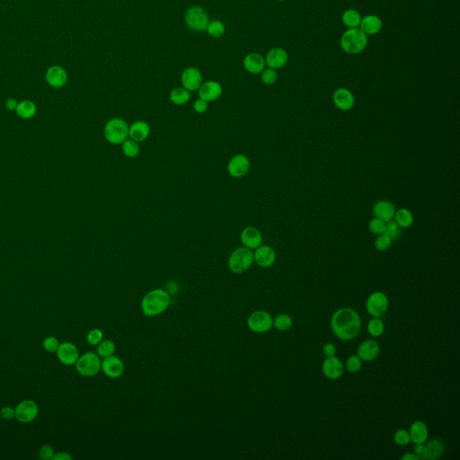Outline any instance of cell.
Returning a JSON list of instances; mask_svg holds the SVG:
<instances>
[{"mask_svg": "<svg viewBox=\"0 0 460 460\" xmlns=\"http://www.w3.org/2000/svg\"><path fill=\"white\" fill-rule=\"evenodd\" d=\"M331 327L337 338L350 341L361 333L362 321L356 311L351 308H341L332 316Z\"/></svg>", "mask_w": 460, "mask_h": 460, "instance_id": "obj_1", "label": "cell"}, {"mask_svg": "<svg viewBox=\"0 0 460 460\" xmlns=\"http://www.w3.org/2000/svg\"><path fill=\"white\" fill-rule=\"evenodd\" d=\"M171 302V297L162 289H155L148 292L142 299L141 309L146 316L152 317L164 313Z\"/></svg>", "mask_w": 460, "mask_h": 460, "instance_id": "obj_2", "label": "cell"}, {"mask_svg": "<svg viewBox=\"0 0 460 460\" xmlns=\"http://www.w3.org/2000/svg\"><path fill=\"white\" fill-rule=\"evenodd\" d=\"M368 41V36L360 27L350 28L342 36L341 47L348 54H358L365 50Z\"/></svg>", "mask_w": 460, "mask_h": 460, "instance_id": "obj_3", "label": "cell"}, {"mask_svg": "<svg viewBox=\"0 0 460 460\" xmlns=\"http://www.w3.org/2000/svg\"><path fill=\"white\" fill-rule=\"evenodd\" d=\"M254 263V252L249 248L242 246L231 253L228 258V266L233 273L241 274L252 267Z\"/></svg>", "mask_w": 460, "mask_h": 460, "instance_id": "obj_4", "label": "cell"}, {"mask_svg": "<svg viewBox=\"0 0 460 460\" xmlns=\"http://www.w3.org/2000/svg\"><path fill=\"white\" fill-rule=\"evenodd\" d=\"M129 124L122 118H113L107 122L103 135L107 141L113 145L122 144L129 138Z\"/></svg>", "mask_w": 460, "mask_h": 460, "instance_id": "obj_5", "label": "cell"}, {"mask_svg": "<svg viewBox=\"0 0 460 460\" xmlns=\"http://www.w3.org/2000/svg\"><path fill=\"white\" fill-rule=\"evenodd\" d=\"M75 366L76 370L79 375L91 378L95 377L101 371L102 360L99 357L98 354L94 351H89L83 354L82 356H79Z\"/></svg>", "mask_w": 460, "mask_h": 460, "instance_id": "obj_6", "label": "cell"}, {"mask_svg": "<svg viewBox=\"0 0 460 460\" xmlns=\"http://www.w3.org/2000/svg\"><path fill=\"white\" fill-rule=\"evenodd\" d=\"M185 21L186 25L195 32H204L209 24L208 14L201 7L190 8L185 13Z\"/></svg>", "mask_w": 460, "mask_h": 460, "instance_id": "obj_7", "label": "cell"}, {"mask_svg": "<svg viewBox=\"0 0 460 460\" xmlns=\"http://www.w3.org/2000/svg\"><path fill=\"white\" fill-rule=\"evenodd\" d=\"M247 325L249 329L254 333L264 334L273 327V319L266 311H256L249 315Z\"/></svg>", "mask_w": 460, "mask_h": 460, "instance_id": "obj_8", "label": "cell"}, {"mask_svg": "<svg viewBox=\"0 0 460 460\" xmlns=\"http://www.w3.org/2000/svg\"><path fill=\"white\" fill-rule=\"evenodd\" d=\"M366 307L370 315L378 319L384 315L388 308L387 297L382 292L376 291L370 294L367 299Z\"/></svg>", "mask_w": 460, "mask_h": 460, "instance_id": "obj_9", "label": "cell"}, {"mask_svg": "<svg viewBox=\"0 0 460 460\" xmlns=\"http://www.w3.org/2000/svg\"><path fill=\"white\" fill-rule=\"evenodd\" d=\"M16 419L22 423H29L34 421L39 413V407L32 400H24L16 406Z\"/></svg>", "mask_w": 460, "mask_h": 460, "instance_id": "obj_10", "label": "cell"}, {"mask_svg": "<svg viewBox=\"0 0 460 460\" xmlns=\"http://www.w3.org/2000/svg\"><path fill=\"white\" fill-rule=\"evenodd\" d=\"M251 163L244 154H237L231 158L228 164V172L233 178H242L249 172Z\"/></svg>", "mask_w": 460, "mask_h": 460, "instance_id": "obj_11", "label": "cell"}, {"mask_svg": "<svg viewBox=\"0 0 460 460\" xmlns=\"http://www.w3.org/2000/svg\"><path fill=\"white\" fill-rule=\"evenodd\" d=\"M101 370L108 378H118L124 372V364L119 357L112 355L102 359Z\"/></svg>", "mask_w": 460, "mask_h": 460, "instance_id": "obj_12", "label": "cell"}, {"mask_svg": "<svg viewBox=\"0 0 460 460\" xmlns=\"http://www.w3.org/2000/svg\"><path fill=\"white\" fill-rule=\"evenodd\" d=\"M56 353L59 362L63 363L64 365H75L79 358V349L74 343L69 342L60 343Z\"/></svg>", "mask_w": 460, "mask_h": 460, "instance_id": "obj_13", "label": "cell"}, {"mask_svg": "<svg viewBox=\"0 0 460 460\" xmlns=\"http://www.w3.org/2000/svg\"><path fill=\"white\" fill-rule=\"evenodd\" d=\"M181 81L185 89L190 92L197 91L202 84L201 72L196 67H187L182 73Z\"/></svg>", "mask_w": 460, "mask_h": 460, "instance_id": "obj_14", "label": "cell"}, {"mask_svg": "<svg viewBox=\"0 0 460 460\" xmlns=\"http://www.w3.org/2000/svg\"><path fill=\"white\" fill-rule=\"evenodd\" d=\"M223 93L222 86L217 81H206L202 83L198 89L199 97L206 102H213L221 97Z\"/></svg>", "mask_w": 460, "mask_h": 460, "instance_id": "obj_15", "label": "cell"}, {"mask_svg": "<svg viewBox=\"0 0 460 460\" xmlns=\"http://www.w3.org/2000/svg\"><path fill=\"white\" fill-rule=\"evenodd\" d=\"M254 260L258 266L262 268L271 267L275 263L276 253L273 248L269 245H260L255 249Z\"/></svg>", "mask_w": 460, "mask_h": 460, "instance_id": "obj_16", "label": "cell"}, {"mask_svg": "<svg viewBox=\"0 0 460 460\" xmlns=\"http://www.w3.org/2000/svg\"><path fill=\"white\" fill-rule=\"evenodd\" d=\"M287 51H285L282 48H273L270 51H268L265 59V64L267 65L268 67H271L272 69H279L284 67L288 62Z\"/></svg>", "mask_w": 460, "mask_h": 460, "instance_id": "obj_17", "label": "cell"}, {"mask_svg": "<svg viewBox=\"0 0 460 460\" xmlns=\"http://www.w3.org/2000/svg\"><path fill=\"white\" fill-rule=\"evenodd\" d=\"M240 239L244 247L249 248L251 250L259 247L263 243V236L259 229L255 227L244 228L240 235Z\"/></svg>", "mask_w": 460, "mask_h": 460, "instance_id": "obj_18", "label": "cell"}, {"mask_svg": "<svg viewBox=\"0 0 460 460\" xmlns=\"http://www.w3.org/2000/svg\"><path fill=\"white\" fill-rule=\"evenodd\" d=\"M323 372L327 378L330 379H338L343 374V364L340 359L332 356L327 357L323 363Z\"/></svg>", "mask_w": 460, "mask_h": 460, "instance_id": "obj_19", "label": "cell"}, {"mask_svg": "<svg viewBox=\"0 0 460 460\" xmlns=\"http://www.w3.org/2000/svg\"><path fill=\"white\" fill-rule=\"evenodd\" d=\"M333 101H334V105L339 110L350 111L354 107L355 103V99L353 95L350 90L346 88H338L337 90L334 91V95H333Z\"/></svg>", "mask_w": 460, "mask_h": 460, "instance_id": "obj_20", "label": "cell"}, {"mask_svg": "<svg viewBox=\"0 0 460 460\" xmlns=\"http://www.w3.org/2000/svg\"><path fill=\"white\" fill-rule=\"evenodd\" d=\"M243 64L245 70L254 75L261 74L266 66L264 57L256 52L249 53L245 56Z\"/></svg>", "mask_w": 460, "mask_h": 460, "instance_id": "obj_21", "label": "cell"}, {"mask_svg": "<svg viewBox=\"0 0 460 460\" xmlns=\"http://www.w3.org/2000/svg\"><path fill=\"white\" fill-rule=\"evenodd\" d=\"M380 348L378 342L374 340H367L361 343L358 348V356L362 361L372 362L378 358Z\"/></svg>", "mask_w": 460, "mask_h": 460, "instance_id": "obj_22", "label": "cell"}, {"mask_svg": "<svg viewBox=\"0 0 460 460\" xmlns=\"http://www.w3.org/2000/svg\"><path fill=\"white\" fill-rule=\"evenodd\" d=\"M46 80L51 87L55 88L64 87L67 81V72L63 67L53 66L46 72Z\"/></svg>", "mask_w": 460, "mask_h": 460, "instance_id": "obj_23", "label": "cell"}, {"mask_svg": "<svg viewBox=\"0 0 460 460\" xmlns=\"http://www.w3.org/2000/svg\"><path fill=\"white\" fill-rule=\"evenodd\" d=\"M150 126L148 122L144 121H137L133 122L129 128V137L134 141H145L150 137Z\"/></svg>", "mask_w": 460, "mask_h": 460, "instance_id": "obj_24", "label": "cell"}, {"mask_svg": "<svg viewBox=\"0 0 460 460\" xmlns=\"http://www.w3.org/2000/svg\"><path fill=\"white\" fill-rule=\"evenodd\" d=\"M396 213V208L390 201H379L376 202L373 207V214L375 218H378L384 222L392 221Z\"/></svg>", "mask_w": 460, "mask_h": 460, "instance_id": "obj_25", "label": "cell"}, {"mask_svg": "<svg viewBox=\"0 0 460 460\" xmlns=\"http://www.w3.org/2000/svg\"><path fill=\"white\" fill-rule=\"evenodd\" d=\"M382 20L375 15H369L362 18L360 29L366 36H374L381 31Z\"/></svg>", "mask_w": 460, "mask_h": 460, "instance_id": "obj_26", "label": "cell"}, {"mask_svg": "<svg viewBox=\"0 0 460 460\" xmlns=\"http://www.w3.org/2000/svg\"><path fill=\"white\" fill-rule=\"evenodd\" d=\"M410 437L411 441L414 444H421L424 443L428 439V428L424 422L417 421L413 422L410 428Z\"/></svg>", "mask_w": 460, "mask_h": 460, "instance_id": "obj_27", "label": "cell"}, {"mask_svg": "<svg viewBox=\"0 0 460 460\" xmlns=\"http://www.w3.org/2000/svg\"><path fill=\"white\" fill-rule=\"evenodd\" d=\"M426 448H427V453H428L427 459L429 460L439 459L444 454V443L437 439H433L432 441H429L426 445Z\"/></svg>", "mask_w": 460, "mask_h": 460, "instance_id": "obj_28", "label": "cell"}, {"mask_svg": "<svg viewBox=\"0 0 460 460\" xmlns=\"http://www.w3.org/2000/svg\"><path fill=\"white\" fill-rule=\"evenodd\" d=\"M170 101L175 105H184L189 102L191 99V92L185 87H176L171 91L169 95Z\"/></svg>", "mask_w": 460, "mask_h": 460, "instance_id": "obj_29", "label": "cell"}, {"mask_svg": "<svg viewBox=\"0 0 460 460\" xmlns=\"http://www.w3.org/2000/svg\"><path fill=\"white\" fill-rule=\"evenodd\" d=\"M395 221L401 228H408L413 225V215L407 208H400L395 213Z\"/></svg>", "mask_w": 460, "mask_h": 460, "instance_id": "obj_30", "label": "cell"}, {"mask_svg": "<svg viewBox=\"0 0 460 460\" xmlns=\"http://www.w3.org/2000/svg\"><path fill=\"white\" fill-rule=\"evenodd\" d=\"M362 16L361 14L355 10V9H348L345 12L342 14V24L345 26L349 28H358L360 27V24L362 22Z\"/></svg>", "mask_w": 460, "mask_h": 460, "instance_id": "obj_31", "label": "cell"}, {"mask_svg": "<svg viewBox=\"0 0 460 460\" xmlns=\"http://www.w3.org/2000/svg\"><path fill=\"white\" fill-rule=\"evenodd\" d=\"M36 111L37 108L34 102L25 100L18 103L16 112L20 118L31 119L36 115Z\"/></svg>", "mask_w": 460, "mask_h": 460, "instance_id": "obj_32", "label": "cell"}, {"mask_svg": "<svg viewBox=\"0 0 460 460\" xmlns=\"http://www.w3.org/2000/svg\"><path fill=\"white\" fill-rule=\"evenodd\" d=\"M115 350H116V346L113 341L102 340V342H99L97 344L96 353L98 354L100 358H107V357L114 355Z\"/></svg>", "mask_w": 460, "mask_h": 460, "instance_id": "obj_33", "label": "cell"}, {"mask_svg": "<svg viewBox=\"0 0 460 460\" xmlns=\"http://www.w3.org/2000/svg\"><path fill=\"white\" fill-rule=\"evenodd\" d=\"M122 145V153L127 158H136L140 152V148L138 142L134 141L132 139H126Z\"/></svg>", "mask_w": 460, "mask_h": 460, "instance_id": "obj_34", "label": "cell"}, {"mask_svg": "<svg viewBox=\"0 0 460 460\" xmlns=\"http://www.w3.org/2000/svg\"><path fill=\"white\" fill-rule=\"evenodd\" d=\"M206 31L213 38H221V36H224L226 27L221 21L214 20L213 22H209Z\"/></svg>", "mask_w": 460, "mask_h": 460, "instance_id": "obj_35", "label": "cell"}, {"mask_svg": "<svg viewBox=\"0 0 460 460\" xmlns=\"http://www.w3.org/2000/svg\"><path fill=\"white\" fill-rule=\"evenodd\" d=\"M368 331L370 335H372L374 337H378L385 332L384 323L382 322L381 320L375 317L372 320H370L368 324Z\"/></svg>", "mask_w": 460, "mask_h": 460, "instance_id": "obj_36", "label": "cell"}, {"mask_svg": "<svg viewBox=\"0 0 460 460\" xmlns=\"http://www.w3.org/2000/svg\"><path fill=\"white\" fill-rule=\"evenodd\" d=\"M292 326V319L287 314H280L273 320V327L279 331H286Z\"/></svg>", "mask_w": 460, "mask_h": 460, "instance_id": "obj_37", "label": "cell"}, {"mask_svg": "<svg viewBox=\"0 0 460 460\" xmlns=\"http://www.w3.org/2000/svg\"><path fill=\"white\" fill-rule=\"evenodd\" d=\"M385 236H388L391 240H396L401 235V228L397 225L396 221H390L385 224Z\"/></svg>", "mask_w": 460, "mask_h": 460, "instance_id": "obj_38", "label": "cell"}, {"mask_svg": "<svg viewBox=\"0 0 460 460\" xmlns=\"http://www.w3.org/2000/svg\"><path fill=\"white\" fill-rule=\"evenodd\" d=\"M385 222L379 220L378 218H374L371 221H370L369 223V228H370V232L372 234H375L377 236H379V235H382L385 233Z\"/></svg>", "mask_w": 460, "mask_h": 460, "instance_id": "obj_39", "label": "cell"}, {"mask_svg": "<svg viewBox=\"0 0 460 460\" xmlns=\"http://www.w3.org/2000/svg\"><path fill=\"white\" fill-rule=\"evenodd\" d=\"M261 79H262V81H263L264 85H266V86H271V85H273V84L277 81L278 74H277L275 69H272L271 67H268V68H264L263 72H262Z\"/></svg>", "mask_w": 460, "mask_h": 460, "instance_id": "obj_40", "label": "cell"}, {"mask_svg": "<svg viewBox=\"0 0 460 460\" xmlns=\"http://www.w3.org/2000/svg\"><path fill=\"white\" fill-rule=\"evenodd\" d=\"M362 359L358 355H352L347 360L346 369L350 373H356L362 369Z\"/></svg>", "mask_w": 460, "mask_h": 460, "instance_id": "obj_41", "label": "cell"}, {"mask_svg": "<svg viewBox=\"0 0 460 460\" xmlns=\"http://www.w3.org/2000/svg\"><path fill=\"white\" fill-rule=\"evenodd\" d=\"M391 244H392V240L390 239L388 236H385V234L379 235L375 241V246L377 248V250L380 252H385L386 250H388L391 247Z\"/></svg>", "mask_w": 460, "mask_h": 460, "instance_id": "obj_42", "label": "cell"}, {"mask_svg": "<svg viewBox=\"0 0 460 460\" xmlns=\"http://www.w3.org/2000/svg\"><path fill=\"white\" fill-rule=\"evenodd\" d=\"M394 441L399 446H406L411 441V437L407 431L405 430H398L394 435Z\"/></svg>", "mask_w": 460, "mask_h": 460, "instance_id": "obj_43", "label": "cell"}, {"mask_svg": "<svg viewBox=\"0 0 460 460\" xmlns=\"http://www.w3.org/2000/svg\"><path fill=\"white\" fill-rule=\"evenodd\" d=\"M103 340V334L100 329H93L90 330L87 334V341L91 345H97L99 342Z\"/></svg>", "mask_w": 460, "mask_h": 460, "instance_id": "obj_44", "label": "cell"}, {"mask_svg": "<svg viewBox=\"0 0 460 460\" xmlns=\"http://www.w3.org/2000/svg\"><path fill=\"white\" fill-rule=\"evenodd\" d=\"M59 340L54 337V336H49V337H46L44 339V348L45 349V350H47L48 352H56L59 346Z\"/></svg>", "mask_w": 460, "mask_h": 460, "instance_id": "obj_45", "label": "cell"}, {"mask_svg": "<svg viewBox=\"0 0 460 460\" xmlns=\"http://www.w3.org/2000/svg\"><path fill=\"white\" fill-rule=\"evenodd\" d=\"M55 455L54 448L49 445H44L41 449H40V456L42 459L50 460L52 459L53 456Z\"/></svg>", "mask_w": 460, "mask_h": 460, "instance_id": "obj_46", "label": "cell"}, {"mask_svg": "<svg viewBox=\"0 0 460 460\" xmlns=\"http://www.w3.org/2000/svg\"><path fill=\"white\" fill-rule=\"evenodd\" d=\"M208 102H206V101L201 98L197 99L196 101L193 103V110L197 114H204L208 111Z\"/></svg>", "mask_w": 460, "mask_h": 460, "instance_id": "obj_47", "label": "cell"}, {"mask_svg": "<svg viewBox=\"0 0 460 460\" xmlns=\"http://www.w3.org/2000/svg\"><path fill=\"white\" fill-rule=\"evenodd\" d=\"M414 455L417 456L418 459H427L428 458V453H427V448L423 443L421 444H416L414 448Z\"/></svg>", "mask_w": 460, "mask_h": 460, "instance_id": "obj_48", "label": "cell"}, {"mask_svg": "<svg viewBox=\"0 0 460 460\" xmlns=\"http://www.w3.org/2000/svg\"><path fill=\"white\" fill-rule=\"evenodd\" d=\"M0 415L5 420H12L16 418V411L11 406H5L0 410Z\"/></svg>", "mask_w": 460, "mask_h": 460, "instance_id": "obj_49", "label": "cell"}, {"mask_svg": "<svg viewBox=\"0 0 460 460\" xmlns=\"http://www.w3.org/2000/svg\"><path fill=\"white\" fill-rule=\"evenodd\" d=\"M323 353L326 357H332L336 353V348L333 343H327L323 348Z\"/></svg>", "mask_w": 460, "mask_h": 460, "instance_id": "obj_50", "label": "cell"}, {"mask_svg": "<svg viewBox=\"0 0 460 460\" xmlns=\"http://www.w3.org/2000/svg\"><path fill=\"white\" fill-rule=\"evenodd\" d=\"M72 458V456L67 452L55 453V455L52 457L53 460H71Z\"/></svg>", "mask_w": 460, "mask_h": 460, "instance_id": "obj_51", "label": "cell"}, {"mask_svg": "<svg viewBox=\"0 0 460 460\" xmlns=\"http://www.w3.org/2000/svg\"><path fill=\"white\" fill-rule=\"evenodd\" d=\"M17 105H18V102H17V101H16V99H8V100H7V102H6V107L8 108V110H16V107H17Z\"/></svg>", "mask_w": 460, "mask_h": 460, "instance_id": "obj_52", "label": "cell"}, {"mask_svg": "<svg viewBox=\"0 0 460 460\" xmlns=\"http://www.w3.org/2000/svg\"><path fill=\"white\" fill-rule=\"evenodd\" d=\"M401 459L403 460H418L417 456L414 455V454H406L405 456H403L401 457Z\"/></svg>", "mask_w": 460, "mask_h": 460, "instance_id": "obj_53", "label": "cell"}, {"mask_svg": "<svg viewBox=\"0 0 460 460\" xmlns=\"http://www.w3.org/2000/svg\"><path fill=\"white\" fill-rule=\"evenodd\" d=\"M276 1H279V2H284L285 0H276Z\"/></svg>", "mask_w": 460, "mask_h": 460, "instance_id": "obj_54", "label": "cell"}]
</instances>
